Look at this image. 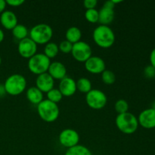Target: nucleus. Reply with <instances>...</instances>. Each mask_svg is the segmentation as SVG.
Returning a JSON list of instances; mask_svg holds the SVG:
<instances>
[{"mask_svg": "<svg viewBox=\"0 0 155 155\" xmlns=\"http://www.w3.org/2000/svg\"><path fill=\"white\" fill-rule=\"evenodd\" d=\"M37 113L42 120L47 123H52L58 118L60 110L58 104L48 99H43L37 105Z\"/></svg>", "mask_w": 155, "mask_h": 155, "instance_id": "nucleus-4", "label": "nucleus"}, {"mask_svg": "<svg viewBox=\"0 0 155 155\" xmlns=\"http://www.w3.org/2000/svg\"><path fill=\"white\" fill-rule=\"evenodd\" d=\"M86 101L89 107L95 110L104 108L107 102L105 93L99 89H92L86 95Z\"/></svg>", "mask_w": 155, "mask_h": 155, "instance_id": "nucleus-7", "label": "nucleus"}, {"mask_svg": "<svg viewBox=\"0 0 155 155\" xmlns=\"http://www.w3.org/2000/svg\"><path fill=\"white\" fill-rule=\"evenodd\" d=\"M144 75L146 78L152 79L155 77V68L151 64L148 65L144 69Z\"/></svg>", "mask_w": 155, "mask_h": 155, "instance_id": "nucleus-29", "label": "nucleus"}, {"mask_svg": "<svg viewBox=\"0 0 155 155\" xmlns=\"http://www.w3.org/2000/svg\"><path fill=\"white\" fill-rule=\"evenodd\" d=\"M30 38L36 45H45L53 36V30L48 24H38L30 29Z\"/></svg>", "mask_w": 155, "mask_h": 155, "instance_id": "nucleus-3", "label": "nucleus"}, {"mask_svg": "<svg viewBox=\"0 0 155 155\" xmlns=\"http://www.w3.org/2000/svg\"><path fill=\"white\" fill-rule=\"evenodd\" d=\"M64 155H92L90 150L87 147L82 145H77L76 146L68 148Z\"/></svg>", "mask_w": 155, "mask_h": 155, "instance_id": "nucleus-21", "label": "nucleus"}, {"mask_svg": "<svg viewBox=\"0 0 155 155\" xmlns=\"http://www.w3.org/2000/svg\"><path fill=\"white\" fill-rule=\"evenodd\" d=\"M114 108L118 113V114L127 113L129 110V104L126 100L119 99L115 102Z\"/></svg>", "mask_w": 155, "mask_h": 155, "instance_id": "nucleus-26", "label": "nucleus"}, {"mask_svg": "<svg viewBox=\"0 0 155 155\" xmlns=\"http://www.w3.org/2000/svg\"><path fill=\"white\" fill-rule=\"evenodd\" d=\"M54 80L48 74L38 75L36 79V87L38 88L42 93H47L54 88Z\"/></svg>", "mask_w": 155, "mask_h": 155, "instance_id": "nucleus-13", "label": "nucleus"}, {"mask_svg": "<svg viewBox=\"0 0 155 155\" xmlns=\"http://www.w3.org/2000/svg\"><path fill=\"white\" fill-rule=\"evenodd\" d=\"M139 124L147 130L155 128V110L150 108L145 109L139 114L138 117Z\"/></svg>", "mask_w": 155, "mask_h": 155, "instance_id": "nucleus-11", "label": "nucleus"}, {"mask_svg": "<svg viewBox=\"0 0 155 155\" xmlns=\"http://www.w3.org/2000/svg\"><path fill=\"white\" fill-rule=\"evenodd\" d=\"M104 7H106V8H112L114 9V4L113 3V2L111 1V0H110V1H107L104 2Z\"/></svg>", "mask_w": 155, "mask_h": 155, "instance_id": "nucleus-33", "label": "nucleus"}, {"mask_svg": "<svg viewBox=\"0 0 155 155\" xmlns=\"http://www.w3.org/2000/svg\"><path fill=\"white\" fill-rule=\"evenodd\" d=\"M59 90L61 92L62 95L65 97L72 96L77 92V83L76 81L71 77H66L60 80Z\"/></svg>", "mask_w": 155, "mask_h": 155, "instance_id": "nucleus-14", "label": "nucleus"}, {"mask_svg": "<svg viewBox=\"0 0 155 155\" xmlns=\"http://www.w3.org/2000/svg\"><path fill=\"white\" fill-rule=\"evenodd\" d=\"M97 4H98L97 0H85L83 2V5L86 8V10L95 8V6L97 5Z\"/></svg>", "mask_w": 155, "mask_h": 155, "instance_id": "nucleus-30", "label": "nucleus"}, {"mask_svg": "<svg viewBox=\"0 0 155 155\" xmlns=\"http://www.w3.org/2000/svg\"><path fill=\"white\" fill-rule=\"evenodd\" d=\"M101 80L106 85H111L116 80V76L113 71L105 69L101 73Z\"/></svg>", "mask_w": 155, "mask_h": 155, "instance_id": "nucleus-25", "label": "nucleus"}, {"mask_svg": "<svg viewBox=\"0 0 155 155\" xmlns=\"http://www.w3.org/2000/svg\"><path fill=\"white\" fill-rule=\"evenodd\" d=\"M114 19V11L112 8L103 6L98 11V22L101 25L108 26Z\"/></svg>", "mask_w": 155, "mask_h": 155, "instance_id": "nucleus-17", "label": "nucleus"}, {"mask_svg": "<svg viewBox=\"0 0 155 155\" xmlns=\"http://www.w3.org/2000/svg\"><path fill=\"white\" fill-rule=\"evenodd\" d=\"M71 54L76 61L85 63L92 56V48L87 42L80 41L73 45Z\"/></svg>", "mask_w": 155, "mask_h": 155, "instance_id": "nucleus-8", "label": "nucleus"}, {"mask_svg": "<svg viewBox=\"0 0 155 155\" xmlns=\"http://www.w3.org/2000/svg\"><path fill=\"white\" fill-rule=\"evenodd\" d=\"M59 48L58 45L53 42H49L47 44H45V48H44V53L43 54L48 58L49 59L54 58L58 54Z\"/></svg>", "mask_w": 155, "mask_h": 155, "instance_id": "nucleus-23", "label": "nucleus"}, {"mask_svg": "<svg viewBox=\"0 0 155 155\" xmlns=\"http://www.w3.org/2000/svg\"><path fill=\"white\" fill-rule=\"evenodd\" d=\"M5 2L6 4L12 6V7H18L24 3V0H7Z\"/></svg>", "mask_w": 155, "mask_h": 155, "instance_id": "nucleus-31", "label": "nucleus"}, {"mask_svg": "<svg viewBox=\"0 0 155 155\" xmlns=\"http://www.w3.org/2000/svg\"><path fill=\"white\" fill-rule=\"evenodd\" d=\"M76 83H77V89L82 93L87 94L92 89V83L89 79L86 77L80 78L77 81H76Z\"/></svg>", "mask_w": 155, "mask_h": 155, "instance_id": "nucleus-22", "label": "nucleus"}, {"mask_svg": "<svg viewBox=\"0 0 155 155\" xmlns=\"http://www.w3.org/2000/svg\"><path fill=\"white\" fill-rule=\"evenodd\" d=\"M6 2L5 0H0V14L5 12V9L6 7Z\"/></svg>", "mask_w": 155, "mask_h": 155, "instance_id": "nucleus-34", "label": "nucleus"}, {"mask_svg": "<svg viewBox=\"0 0 155 155\" xmlns=\"http://www.w3.org/2000/svg\"><path fill=\"white\" fill-rule=\"evenodd\" d=\"M65 36H66V40L74 45L80 41L82 37V32L78 27H71L67 30Z\"/></svg>", "mask_w": 155, "mask_h": 155, "instance_id": "nucleus-19", "label": "nucleus"}, {"mask_svg": "<svg viewBox=\"0 0 155 155\" xmlns=\"http://www.w3.org/2000/svg\"><path fill=\"white\" fill-rule=\"evenodd\" d=\"M4 87L6 94L10 95H21L27 88V80L21 74H12L5 80Z\"/></svg>", "mask_w": 155, "mask_h": 155, "instance_id": "nucleus-5", "label": "nucleus"}, {"mask_svg": "<svg viewBox=\"0 0 155 155\" xmlns=\"http://www.w3.org/2000/svg\"><path fill=\"white\" fill-rule=\"evenodd\" d=\"M2 64V58H1V57H0V64Z\"/></svg>", "mask_w": 155, "mask_h": 155, "instance_id": "nucleus-39", "label": "nucleus"}, {"mask_svg": "<svg viewBox=\"0 0 155 155\" xmlns=\"http://www.w3.org/2000/svg\"><path fill=\"white\" fill-rule=\"evenodd\" d=\"M5 38V34H4V32L2 31V30L0 29V43H1L3 41V39H4Z\"/></svg>", "mask_w": 155, "mask_h": 155, "instance_id": "nucleus-36", "label": "nucleus"}, {"mask_svg": "<svg viewBox=\"0 0 155 155\" xmlns=\"http://www.w3.org/2000/svg\"><path fill=\"white\" fill-rule=\"evenodd\" d=\"M46 94L47 99L49 100L50 101L56 103V104L60 102L61 101L62 98H63V95H62L61 92H60V90L58 89H54V88H53L52 89H51Z\"/></svg>", "mask_w": 155, "mask_h": 155, "instance_id": "nucleus-24", "label": "nucleus"}, {"mask_svg": "<svg viewBox=\"0 0 155 155\" xmlns=\"http://www.w3.org/2000/svg\"><path fill=\"white\" fill-rule=\"evenodd\" d=\"M151 108L154 109V110H155V101L152 103V104H151Z\"/></svg>", "mask_w": 155, "mask_h": 155, "instance_id": "nucleus-38", "label": "nucleus"}, {"mask_svg": "<svg viewBox=\"0 0 155 155\" xmlns=\"http://www.w3.org/2000/svg\"><path fill=\"white\" fill-rule=\"evenodd\" d=\"M26 97L30 103L36 105H38L41 101H43V93L36 86H32L27 89Z\"/></svg>", "mask_w": 155, "mask_h": 155, "instance_id": "nucleus-18", "label": "nucleus"}, {"mask_svg": "<svg viewBox=\"0 0 155 155\" xmlns=\"http://www.w3.org/2000/svg\"><path fill=\"white\" fill-rule=\"evenodd\" d=\"M92 38L95 43L103 48H110L115 42V34L109 26H98L92 33Z\"/></svg>", "mask_w": 155, "mask_h": 155, "instance_id": "nucleus-1", "label": "nucleus"}, {"mask_svg": "<svg viewBox=\"0 0 155 155\" xmlns=\"http://www.w3.org/2000/svg\"><path fill=\"white\" fill-rule=\"evenodd\" d=\"M12 34H13L14 37L15 39H18L19 41L22 40V39H25V38L28 37L29 30L27 28V27L23 24H18L15 26L13 29H12Z\"/></svg>", "mask_w": 155, "mask_h": 155, "instance_id": "nucleus-20", "label": "nucleus"}, {"mask_svg": "<svg viewBox=\"0 0 155 155\" xmlns=\"http://www.w3.org/2000/svg\"><path fill=\"white\" fill-rule=\"evenodd\" d=\"M149 58H150V63H151L150 64L155 68V48H153L152 51H151Z\"/></svg>", "mask_w": 155, "mask_h": 155, "instance_id": "nucleus-32", "label": "nucleus"}, {"mask_svg": "<svg viewBox=\"0 0 155 155\" xmlns=\"http://www.w3.org/2000/svg\"><path fill=\"white\" fill-rule=\"evenodd\" d=\"M84 64L86 71L92 74H101L105 70V62L98 56H91Z\"/></svg>", "mask_w": 155, "mask_h": 155, "instance_id": "nucleus-12", "label": "nucleus"}, {"mask_svg": "<svg viewBox=\"0 0 155 155\" xmlns=\"http://www.w3.org/2000/svg\"><path fill=\"white\" fill-rule=\"evenodd\" d=\"M6 92L5 89L4 84H0V98H2L5 95Z\"/></svg>", "mask_w": 155, "mask_h": 155, "instance_id": "nucleus-35", "label": "nucleus"}, {"mask_svg": "<svg viewBox=\"0 0 155 155\" xmlns=\"http://www.w3.org/2000/svg\"><path fill=\"white\" fill-rule=\"evenodd\" d=\"M58 141L62 146L68 149L79 145L80 136L76 130L72 129H65L59 134Z\"/></svg>", "mask_w": 155, "mask_h": 155, "instance_id": "nucleus-9", "label": "nucleus"}, {"mask_svg": "<svg viewBox=\"0 0 155 155\" xmlns=\"http://www.w3.org/2000/svg\"><path fill=\"white\" fill-rule=\"evenodd\" d=\"M112 2H113V3L114 4V5L116 4H118V3H120V2H122V0H111Z\"/></svg>", "mask_w": 155, "mask_h": 155, "instance_id": "nucleus-37", "label": "nucleus"}, {"mask_svg": "<svg viewBox=\"0 0 155 155\" xmlns=\"http://www.w3.org/2000/svg\"><path fill=\"white\" fill-rule=\"evenodd\" d=\"M117 127L120 132L124 134L131 135L136 133L139 127L138 118L133 114L127 113L118 114L115 120Z\"/></svg>", "mask_w": 155, "mask_h": 155, "instance_id": "nucleus-2", "label": "nucleus"}, {"mask_svg": "<svg viewBox=\"0 0 155 155\" xmlns=\"http://www.w3.org/2000/svg\"><path fill=\"white\" fill-rule=\"evenodd\" d=\"M154 79H155V77H154Z\"/></svg>", "mask_w": 155, "mask_h": 155, "instance_id": "nucleus-40", "label": "nucleus"}, {"mask_svg": "<svg viewBox=\"0 0 155 155\" xmlns=\"http://www.w3.org/2000/svg\"><path fill=\"white\" fill-rule=\"evenodd\" d=\"M85 18L86 21L92 24L98 22V11L95 8L88 9L85 12Z\"/></svg>", "mask_w": 155, "mask_h": 155, "instance_id": "nucleus-27", "label": "nucleus"}, {"mask_svg": "<svg viewBox=\"0 0 155 155\" xmlns=\"http://www.w3.org/2000/svg\"><path fill=\"white\" fill-rule=\"evenodd\" d=\"M51 61L43 53H36L30 58L27 63L28 69L32 74L40 75L48 72Z\"/></svg>", "mask_w": 155, "mask_h": 155, "instance_id": "nucleus-6", "label": "nucleus"}, {"mask_svg": "<svg viewBox=\"0 0 155 155\" xmlns=\"http://www.w3.org/2000/svg\"><path fill=\"white\" fill-rule=\"evenodd\" d=\"M48 73L54 80H61L67 77V68L64 64L59 61H54L49 65Z\"/></svg>", "mask_w": 155, "mask_h": 155, "instance_id": "nucleus-15", "label": "nucleus"}, {"mask_svg": "<svg viewBox=\"0 0 155 155\" xmlns=\"http://www.w3.org/2000/svg\"><path fill=\"white\" fill-rule=\"evenodd\" d=\"M58 48L59 51H61L63 53H65V54H68V53H71V51H72L73 44L65 39V40L61 42V43L58 45Z\"/></svg>", "mask_w": 155, "mask_h": 155, "instance_id": "nucleus-28", "label": "nucleus"}, {"mask_svg": "<svg viewBox=\"0 0 155 155\" xmlns=\"http://www.w3.org/2000/svg\"><path fill=\"white\" fill-rule=\"evenodd\" d=\"M18 53L24 58L30 59L36 54L37 45L30 37L19 41L18 46Z\"/></svg>", "mask_w": 155, "mask_h": 155, "instance_id": "nucleus-10", "label": "nucleus"}, {"mask_svg": "<svg viewBox=\"0 0 155 155\" xmlns=\"http://www.w3.org/2000/svg\"><path fill=\"white\" fill-rule=\"evenodd\" d=\"M0 22L4 28L12 30L15 26L18 25V18L12 11H5L1 14Z\"/></svg>", "mask_w": 155, "mask_h": 155, "instance_id": "nucleus-16", "label": "nucleus"}]
</instances>
